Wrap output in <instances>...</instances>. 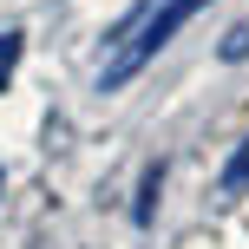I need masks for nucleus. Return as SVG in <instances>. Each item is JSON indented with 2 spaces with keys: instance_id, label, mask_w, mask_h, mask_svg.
Returning <instances> with one entry per match:
<instances>
[{
  "instance_id": "nucleus-1",
  "label": "nucleus",
  "mask_w": 249,
  "mask_h": 249,
  "mask_svg": "<svg viewBox=\"0 0 249 249\" xmlns=\"http://www.w3.org/2000/svg\"><path fill=\"white\" fill-rule=\"evenodd\" d=\"M197 7H203V0H158V7H151L138 26H124V39H118V53H112V59H105L99 86H105V92H118L124 79H131L138 66H144L151 53H158V46H171V33H177V26H184Z\"/></svg>"
},
{
  "instance_id": "nucleus-4",
  "label": "nucleus",
  "mask_w": 249,
  "mask_h": 249,
  "mask_svg": "<svg viewBox=\"0 0 249 249\" xmlns=\"http://www.w3.org/2000/svg\"><path fill=\"white\" fill-rule=\"evenodd\" d=\"M223 184H230V190H243V184H249V138H243V151H236V158H230Z\"/></svg>"
},
{
  "instance_id": "nucleus-2",
  "label": "nucleus",
  "mask_w": 249,
  "mask_h": 249,
  "mask_svg": "<svg viewBox=\"0 0 249 249\" xmlns=\"http://www.w3.org/2000/svg\"><path fill=\"white\" fill-rule=\"evenodd\" d=\"M223 59H249V20H236L223 33Z\"/></svg>"
},
{
  "instance_id": "nucleus-3",
  "label": "nucleus",
  "mask_w": 249,
  "mask_h": 249,
  "mask_svg": "<svg viewBox=\"0 0 249 249\" xmlns=\"http://www.w3.org/2000/svg\"><path fill=\"white\" fill-rule=\"evenodd\" d=\"M13 66H20V33H0V86L13 79Z\"/></svg>"
}]
</instances>
